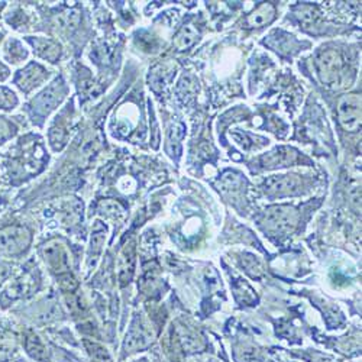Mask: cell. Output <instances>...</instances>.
<instances>
[{
	"mask_svg": "<svg viewBox=\"0 0 362 362\" xmlns=\"http://www.w3.org/2000/svg\"><path fill=\"white\" fill-rule=\"evenodd\" d=\"M338 117L344 129L355 132L361 127V96L346 95L338 100Z\"/></svg>",
	"mask_w": 362,
	"mask_h": 362,
	"instance_id": "obj_1",
	"label": "cell"
},
{
	"mask_svg": "<svg viewBox=\"0 0 362 362\" xmlns=\"http://www.w3.org/2000/svg\"><path fill=\"white\" fill-rule=\"evenodd\" d=\"M296 160V153L291 148H277L273 153H269L267 157L262 158V164L267 168L274 167H284L288 165Z\"/></svg>",
	"mask_w": 362,
	"mask_h": 362,
	"instance_id": "obj_5",
	"label": "cell"
},
{
	"mask_svg": "<svg viewBox=\"0 0 362 362\" xmlns=\"http://www.w3.org/2000/svg\"><path fill=\"white\" fill-rule=\"evenodd\" d=\"M317 71L320 80L326 86H334L338 83L341 70H342V59L337 51H326L317 58Z\"/></svg>",
	"mask_w": 362,
	"mask_h": 362,
	"instance_id": "obj_3",
	"label": "cell"
},
{
	"mask_svg": "<svg viewBox=\"0 0 362 362\" xmlns=\"http://www.w3.org/2000/svg\"><path fill=\"white\" fill-rule=\"evenodd\" d=\"M25 345H26V352L31 355L34 359L44 361L47 358V349H45V346L42 345V342L40 341L38 337H34V335L28 337Z\"/></svg>",
	"mask_w": 362,
	"mask_h": 362,
	"instance_id": "obj_9",
	"label": "cell"
},
{
	"mask_svg": "<svg viewBox=\"0 0 362 362\" xmlns=\"http://www.w3.org/2000/svg\"><path fill=\"white\" fill-rule=\"evenodd\" d=\"M29 232L23 228L12 226L0 230V254H19L29 244Z\"/></svg>",
	"mask_w": 362,
	"mask_h": 362,
	"instance_id": "obj_2",
	"label": "cell"
},
{
	"mask_svg": "<svg viewBox=\"0 0 362 362\" xmlns=\"http://www.w3.org/2000/svg\"><path fill=\"white\" fill-rule=\"evenodd\" d=\"M294 212L290 207H276L271 209L268 214V225L277 230L288 229L294 223Z\"/></svg>",
	"mask_w": 362,
	"mask_h": 362,
	"instance_id": "obj_4",
	"label": "cell"
},
{
	"mask_svg": "<svg viewBox=\"0 0 362 362\" xmlns=\"http://www.w3.org/2000/svg\"><path fill=\"white\" fill-rule=\"evenodd\" d=\"M274 16H276L274 6L271 4H264L247 18V23L252 28H261L273 21Z\"/></svg>",
	"mask_w": 362,
	"mask_h": 362,
	"instance_id": "obj_6",
	"label": "cell"
},
{
	"mask_svg": "<svg viewBox=\"0 0 362 362\" xmlns=\"http://www.w3.org/2000/svg\"><path fill=\"white\" fill-rule=\"evenodd\" d=\"M47 257H48V262L55 268V269H62L66 267V255L62 252L58 247H49L47 250Z\"/></svg>",
	"mask_w": 362,
	"mask_h": 362,
	"instance_id": "obj_11",
	"label": "cell"
},
{
	"mask_svg": "<svg viewBox=\"0 0 362 362\" xmlns=\"http://www.w3.org/2000/svg\"><path fill=\"white\" fill-rule=\"evenodd\" d=\"M197 38H199L197 29L193 25H187L177 34V37L174 40V45L180 51H183V49H187V48L193 47L196 44Z\"/></svg>",
	"mask_w": 362,
	"mask_h": 362,
	"instance_id": "obj_7",
	"label": "cell"
},
{
	"mask_svg": "<svg viewBox=\"0 0 362 362\" xmlns=\"http://www.w3.org/2000/svg\"><path fill=\"white\" fill-rule=\"evenodd\" d=\"M86 346H87V351L90 354V356H92L93 362H112L107 351L96 344V342H90V341H86Z\"/></svg>",
	"mask_w": 362,
	"mask_h": 362,
	"instance_id": "obj_10",
	"label": "cell"
},
{
	"mask_svg": "<svg viewBox=\"0 0 362 362\" xmlns=\"http://www.w3.org/2000/svg\"><path fill=\"white\" fill-rule=\"evenodd\" d=\"M297 18L300 19V22H303L306 26H309V25L315 23V21L317 18V12L312 6H300L297 11Z\"/></svg>",
	"mask_w": 362,
	"mask_h": 362,
	"instance_id": "obj_12",
	"label": "cell"
},
{
	"mask_svg": "<svg viewBox=\"0 0 362 362\" xmlns=\"http://www.w3.org/2000/svg\"><path fill=\"white\" fill-rule=\"evenodd\" d=\"M267 190L271 193H290L291 189L296 187L294 180L290 178L288 175H283V177H274V178H269L267 183Z\"/></svg>",
	"mask_w": 362,
	"mask_h": 362,
	"instance_id": "obj_8",
	"label": "cell"
}]
</instances>
